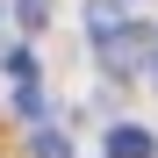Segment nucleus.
Returning <instances> with one entry per match:
<instances>
[{
	"label": "nucleus",
	"mask_w": 158,
	"mask_h": 158,
	"mask_svg": "<svg viewBox=\"0 0 158 158\" xmlns=\"http://www.w3.org/2000/svg\"><path fill=\"white\" fill-rule=\"evenodd\" d=\"M122 22H129V7H122V0H94V7H86V29H94V43L108 36V29H122Z\"/></svg>",
	"instance_id": "7ed1b4c3"
},
{
	"label": "nucleus",
	"mask_w": 158,
	"mask_h": 158,
	"mask_svg": "<svg viewBox=\"0 0 158 158\" xmlns=\"http://www.w3.org/2000/svg\"><path fill=\"white\" fill-rule=\"evenodd\" d=\"M29 151H36V158H72V144L58 137V129H36V144H29Z\"/></svg>",
	"instance_id": "423d86ee"
},
{
	"label": "nucleus",
	"mask_w": 158,
	"mask_h": 158,
	"mask_svg": "<svg viewBox=\"0 0 158 158\" xmlns=\"http://www.w3.org/2000/svg\"><path fill=\"white\" fill-rule=\"evenodd\" d=\"M158 144H151V129H137V122H122V129H108V158H151Z\"/></svg>",
	"instance_id": "f03ea898"
},
{
	"label": "nucleus",
	"mask_w": 158,
	"mask_h": 158,
	"mask_svg": "<svg viewBox=\"0 0 158 158\" xmlns=\"http://www.w3.org/2000/svg\"><path fill=\"white\" fill-rule=\"evenodd\" d=\"M15 108H22V115H29V122L43 115V94H36V79H29V86H15Z\"/></svg>",
	"instance_id": "0eeeda50"
},
{
	"label": "nucleus",
	"mask_w": 158,
	"mask_h": 158,
	"mask_svg": "<svg viewBox=\"0 0 158 158\" xmlns=\"http://www.w3.org/2000/svg\"><path fill=\"white\" fill-rule=\"evenodd\" d=\"M0 72H7L15 86H29V79H36V58H29V50H7V58H0Z\"/></svg>",
	"instance_id": "20e7f679"
},
{
	"label": "nucleus",
	"mask_w": 158,
	"mask_h": 158,
	"mask_svg": "<svg viewBox=\"0 0 158 158\" xmlns=\"http://www.w3.org/2000/svg\"><path fill=\"white\" fill-rule=\"evenodd\" d=\"M101 58H108V72H115V79H129V72H144V65L158 58V36L144 29V22H122V29L101 36Z\"/></svg>",
	"instance_id": "f257e3e1"
},
{
	"label": "nucleus",
	"mask_w": 158,
	"mask_h": 158,
	"mask_svg": "<svg viewBox=\"0 0 158 158\" xmlns=\"http://www.w3.org/2000/svg\"><path fill=\"white\" fill-rule=\"evenodd\" d=\"M15 22H22V29H43V22H50V0H15Z\"/></svg>",
	"instance_id": "39448f33"
}]
</instances>
